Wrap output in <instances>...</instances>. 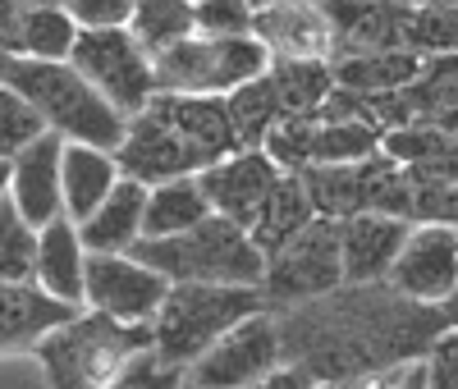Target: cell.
<instances>
[{"mask_svg":"<svg viewBox=\"0 0 458 389\" xmlns=\"http://www.w3.org/2000/svg\"><path fill=\"white\" fill-rule=\"evenodd\" d=\"M403 5H458V0H403Z\"/></svg>","mask_w":458,"mask_h":389,"instance_id":"cell-47","label":"cell"},{"mask_svg":"<svg viewBox=\"0 0 458 389\" xmlns=\"http://www.w3.org/2000/svg\"><path fill=\"white\" fill-rule=\"evenodd\" d=\"M142 353H151V326H120L88 307L32 348L51 389H106Z\"/></svg>","mask_w":458,"mask_h":389,"instance_id":"cell-4","label":"cell"},{"mask_svg":"<svg viewBox=\"0 0 458 389\" xmlns=\"http://www.w3.org/2000/svg\"><path fill=\"white\" fill-rule=\"evenodd\" d=\"M211 216L207 192L198 183V174L188 179H170L147 188V207H142V239H174V233L193 229Z\"/></svg>","mask_w":458,"mask_h":389,"instance_id":"cell-25","label":"cell"},{"mask_svg":"<svg viewBox=\"0 0 458 389\" xmlns=\"http://www.w3.org/2000/svg\"><path fill=\"white\" fill-rule=\"evenodd\" d=\"M106 389H183V371L165 367L157 353H142L138 362H129Z\"/></svg>","mask_w":458,"mask_h":389,"instance_id":"cell-37","label":"cell"},{"mask_svg":"<svg viewBox=\"0 0 458 389\" xmlns=\"http://www.w3.org/2000/svg\"><path fill=\"white\" fill-rule=\"evenodd\" d=\"M69 64L79 69L88 83L101 92V101L133 120L151 101H157V73L151 55L133 42L124 28H101V32H79V42L69 51Z\"/></svg>","mask_w":458,"mask_h":389,"instance_id":"cell-7","label":"cell"},{"mask_svg":"<svg viewBox=\"0 0 458 389\" xmlns=\"http://www.w3.org/2000/svg\"><path fill=\"white\" fill-rule=\"evenodd\" d=\"M124 32L157 60L161 51H170L174 42H188L198 32L193 0H133V14H129Z\"/></svg>","mask_w":458,"mask_h":389,"instance_id":"cell-27","label":"cell"},{"mask_svg":"<svg viewBox=\"0 0 458 389\" xmlns=\"http://www.w3.org/2000/svg\"><path fill=\"white\" fill-rule=\"evenodd\" d=\"M193 5H198V0H193Z\"/></svg>","mask_w":458,"mask_h":389,"instance_id":"cell-50","label":"cell"},{"mask_svg":"<svg viewBox=\"0 0 458 389\" xmlns=\"http://www.w3.org/2000/svg\"><path fill=\"white\" fill-rule=\"evenodd\" d=\"M427 389H458V330H445L422 358Z\"/></svg>","mask_w":458,"mask_h":389,"instance_id":"cell-38","label":"cell"},{"mask_svg":"<svg viewBox=\"0 0 458 389\" xmlns=\"http://www.w3.org/2000/svg\"><path fill=\"white\" fill-rule=\"evenodd\" d=\"M362 389H427V371H422V362H403L380 376H367Z\"/></svg>","mask_w":458,"mask_h":389,"instance_id":"cell-39","label":"cell"},{"mask_svg":"<svg viewBox=\"0 0 458 389\" xmlns=\"http://www.w3.org/2000/svg\"><path fill=\"white\" fill-rule=\"evenodd\" d=\"M14 5H23V10H47V5H60V0H14Z\"/></svg>","mask_w":458,"mask_h":389,"instance_id":"cell-45","label":"cell"},{"mask_svg":"<svg viewBox=\"0 0 458 389\" xmlns=\"http://www.w3.org/2000/svg\"><path fill=\"white\" fill-rule=\"evenodd\" d=\"M436 129H445L449 138H458V110H449V114H440V120H431Z\"/></svg>","mask_w":458,"mask_h":389,"instance_id":"cell-42","label":"cell"},{"mask_svg":"<svg viewBox=\"0 0 458 389\" xmlns=\"http://www.w3.org/2000/svg\"><path fill=\"white\" fill-rule=\"evenodd\" d=\"M42 133H47V129H42V120L28 110V101L0 83V161H14V156H19L28 142H37Z\"/></svg>","mask_w":458,"mask_h":389,"instance_id":"cell-34","label":"cell"},{"mask_svg":"<svg viewBox=\"0 0 458 389\" xmlns=\"http://www.w3.org/2000/svg\"><path fill=\"white\" fill-rule=\"evenodd\" d=\"M367 380H335V385H317V389H362Z\"/></svg>","mask_w":458,"mask_h":389,"instance_id":"cell-46","label":"cell"},{"mask_svg":"<svg viewBox=\"0 0 458 389\" xmlns=\"http://www.w3.org/2000/svg\"><path fill=\"white\" fill-rule=\"evenodd\" d=\"M386 284L422 307H440L458 289V229L449 224H412L390 266Z\"/></svg>","mask_w":458,"mask_h":389,"instance_id":"cell-11","label":"cell"},{"mask_svg":"<svg viewBox=\"0 0 458 389\" xmlns=\"http://www.w3.org/2000/svg\"><path fill=\"white\" fill-rule=\"evenodd\" d=\"M114 165H120L124 179H133L142 188L198 174V161L188 156V147L174 138V129L151 106L124 124V138H120V147H114Z\"/></svg>","mask_w":458,"mask_h":389,"instance_id":"cell-12","label":"cell"},{"mask_svg":"<svg viewBox=\"0 0 458 389\" xmlns=\"http://www.w3.org/2000/svg\"><path fill=\"white\" fill-rule=\"evenodd\" d=\"M386 129L371 120H317L312 138V165H362L380 156Z\"/></svg>","mask_w":458,"mask_h":389,"instance_id":"cell-28","label":"cell"},{"mask_svg":"<svg viewBox=\"0 0 458 389\" xmlns=\"http://www.w3.org/2000/svg\"><path fill=\"white\" fill-rule=\"evenodd\" d=\"M376 161V156H371ZM371 161L362 165H308L298 174L302 192L321 220H349L371 211Z\"/></svg>","mask_w":458,"mask_h":389,"instance_id":"cell-23","label":"cell"},{"mask_svg":"<svg viewBox=\"0 0 458 389\" xmlns=\"http://www.w3.org/2000/svg\"><path fill=\"white\" fill-rule=\"evenodd\" d=\"M399 47L422 60L458 55V5H408Z\"/></svg>","mask_w":458,"mask_h":389,"instance_id":"cell-31","label":"cell"},{"mask_svg":"<svg viewBox=\"0 0 458 389\" xmlns=\"http://www.w3.org/2000/svg\"><path fill=\"white\" fill-rule=\"evenodd\" d=\"M339 224V266H344V284H386L390 266L408 239L412 220L399 216H349V220H335Z\"/></svg>","mask_w":458,"mask_h":389,"instance_id":"cell-14","label":"cell"},{"mask_svg":"<svg viewBox=\"0 0 458 389\" xmlns=\"http://www.w3.org/2000/svg\"><path fill=\"white\" fill-rule=\"evenodd\" d=\"M248 389H317V380L308 376V371H298V367H276L271 376H261V380H252Z\"/></svg>","mask_w":458,"mask_h":389,"instance_id":"cell-40","label":"cell"},{"mask_svg":"<svg viewBox=\"0 0 458 389\" xmlns=\"http://www.w3.org/2000/svg\"><path fill=\"white\" fill-rule=\"evenodd\" d=\"M276 5H284V0H248V10H252V19H257V14H266V10H276Z\"/></svg>","mask_w":458,"mask_h":389,"instance_id":"cell-44","label":"cell"},{"mask_svg":"<svg viewBox=\"0 0 458 389\" xmlns=\"http://www.w3.org/2000/svg\"><path fill=\"white\" fill-rule=\"evenodd\" d=\"M60 10L79 23V32H101V28H124L133 14V0H60Z\"/></svg>","mask_w":458,"mask_h":389,"instance_id":"cell-36","label":"cell"},{"mask_svg":"<svg viewBox=\"0 0 458 389\" xmlns=\"http://www.w3.org/2000/svg\"><path fill=\"white\" fill-rule=\"evenodd\" d=\"M266 69H271V51L252 32L225 37V42L193 32L188 42H174L170 51L151 60L157 92H174V97H229L252 78H266Z\"/></svg>","mask_w":458,"mask_h":389,"instance_id":"cell-6","label":"cell"},{"mask_svg":"<svg viewBox=\"0 0 458 389\" xmlns=\"http://www.w3.org/2000/svg\"><path fill=\"white\" fill-rule=\"evenodd\" d=\"M73 42H79V23H73L60 5L47 10H23L19 28V51L14 60H42V64H64Z\"/></svg>","mask_w":458,"mask_h":389,"instance_id":"cell-30","label":"cell"},{"mask_svg":"<svg viewBox=\"0 0 458 389\" xmlns=\"http://www.w3.org/2000/svg\"><path fill=\"white\" fill-rule=\"evenodd\" d=\"M280 353L317 385L367 380L403 362H422L445 334L436 307L408 302L390 284H339L326 298L276 311Z\"/></svg>","mask_w":458,"mask_h":389,"instance_id":"cell-1","label":"cell"},{"mask_svg":"<svg viewBox=\"0 0 458 389\" xmlns=\"http://www.w3.org/2000/svg\"><path fill=\"white\" fill-rule=\"evenodd\" d=\"M10 92H19L28 101V110L42 120L47 133H55L60 142H79V147H101L114 151L124 138V114H114L101 92L88 78L64 64H42V60H10L5 78H0Z\"/></svg>","mask_w":458,"mask_h":389,"instance_id":"cell-2","label":"cell"},{"mask_svg":"<svg viewBox=\"0 0 458 389\" xmlns=\"http://www.w3.org/2000/svg\"><path fill=\"white\" fill-rule=\"evenodd\" d=\"M151 110L174 129V138L188 147V156L198 161V174L225 156L239 151L234 124L225 114V97H174V92H157Z\"/></svg>","mask_w":458,"mask_h":389,"instance_id":"cell-15","label":"cell"},{"mask_svg":"<svg viewBox=\"0 0 458 389\" xmlns=\"http://www.w3.org/2000/svg\"><path fill=\"white\" fill-rule=\"evenodd\" d=\"M252 37L271 60H335V28L317 0H284L252 19Z\"/></svg>","mask_w":458,"mask_h":389,"instance_id":"cell-17","label":"cell"},{"mask_svg":"<svg viewBox=\"0 0 458 389\" xmlns=\"http://www.w3.org/2000/svg\"><path fill=\"white\" fill-rule=\"evenodd\" d=\"M83 307L55 302L37 284H0V358L5 353H32L51 330L69 326Z\"/></svg>","mask_w":458,"mask_h":389,"instance_id":"cell-18","label":"cell"},{"mask_svg":"<svg viewBox=\"0 0 458 389\" xmlns=\"http://www.w3.org/2000/svg\"><path fill=\"white\" fill-rule=\"evenodd\" d=\"M10 202V161H0V207Z\"/></svg>","mask_w":458,"mask_h":389,"instance_id":"cell-43","label":"cell"},{"mask_svg":"<svg viewBox=\"0 0 458 389\" xmlns=\"http://www.w3.org/2000/svg\"><path fill=\"white\" fill-rule=\"evenodd\" d=\"M5 64H10V55H0V78H5Z\"/></svg>","mask_w":458,"mask_h":389,"instance_id":"cell-48","label":"cell"},{"mask_svg":"<svg viewBox=\"0 0 458 389\" xmlns=\"http://www.w3.org/2000/svg\"><path fill=\"white\" fill-rule=\"evenodd\" d=\"M193 23H198V37L225 42V37H248L252 32V10H248V0H198Z\"/></svg>","mask_w":458,"mask_h":389,"instance_id":"cell-35","label":"cell"},{"mask_svg":"<svg viewBox=\"0 0 458 389\" xmlns=\"http://www.w3.org/2000/svg\"><path fill=\"white\" fill-rule=\"evenodd\" d=\"M142 266H151L170 284H239V289H261L266 257L248 239V229L234 220L207 216L202 224L174 233V239H138L129 252Z\"/></svg>","mask_w":458,"mask_h":389,"instance_id":"cell-3","label":"cell"},{"mask_svg":"<svg viewBox=\"0 0 458 389\" xmlns=\"http://www.w3.org/2000/svg\"><path fill=\"white\" fill-rule=\"evenodd\" d=\"M183 389H198V385H188V380H183Z\"/></svg>","mask_w":458,"mask_h":389,"instance_id":"cell-49","label":"cell"},{"mask_svg":"<svg viewBox=\"0 0 458 389\" xmlns=\"http://www.w3.org/2000/svg\"><path fill=\"white\" fill-rule=\"evenodd\" d=\"M266 78L276 88L280 114H293V120H317L335 92L330 60H271Z\"/></svg>","mask_w":458,"mask_h":389,"instance_id":"cell-26","label":"cell"},{"mask_svg":"<svg viewBox=\"0 0 458 389\" xmlns=\"http://www.w3.org/2000/svg\"><path fill=\"white\" fill-rule=\"evenodd\" d=\"M60 156H64V142L55 133H42V138L28 142L10 161V207L19 211V220L28 229H42L55 216H64V202H60Z\"/></svg>","mask_w":458,"mask_h":389,"instance_id":"cell-16","label":"cell"},{"mask_svg":"<svg viewBox=\"0 0 458 389\" xmlns=\"http://www.w3.org/2000/svg\"><path fill=\"white\" fill-rule=\"evenodd\" d=\"M312 220H317V211H312V202H308V192H302L298 174H284V179L271 188V198L261 202V211L252 216L248 239L257 243L261 257H271V252H280L289 239H298V233L308 229Z\"/></svg>","mask_w":458,"mask_h":389,"instance_id":"cell-24","label":"cell"},{"mask_svg":"<svg viewBox=\"0 0 458 389\" xmlns=\"http://www.w3.org/2000/svg\"><path fill=\"white\" fill-rule=\"evenodd\" d=\"M344 284V266H339V224L335 220H312L308 229L289 239L280 252L266 257V275H261V298L271 311L298 307L326 298Z\"/></svg>","mask_w":458,"mask_h":389,"instance_id":"cell-8","label":"cell"},{"mask_svg":"<svg viewBox=\"0 0 458 389\" xmlns=\"http://www.w3.org/2000/svg\"><path fill=\"white\" fill-rule=\"evenodd\" d=\"M83 270H88V248L69 216H55L51 224L37 229V261H32L37 289L51 293L55 302L83 307Z\"/></svg>","mask_w":458,"mask_h":389,"instance_id":"cell-20","label":"cell"},{"mask_svg":"<svg viewBox=\"0 0 458 389\" xmlns=\"http://www.w3.org/2000/svg\"><path fill=\"white\" fill-rule=\"evenodd\" d=\"M37 261V229L19 220V211L5 202L0 207V284H32Z\"/></svg>","mask_w":458,"mask_h":389,"instance_id":"cell-32","label":"cell"},{"mask_svg":"<svg viewBox=\"0 0 458 389\" xmlns=\"http://www.w3.org/2000/svg\"><path fill=\"white\" fill-rule=\"evenodd\" d=\"M436 311H440L445 330H458V289H454V293H449V298H445V302H440Z\"/></svg>","mask_w":458,"mask_h":389,"instance_id":"cell-41","label":"cell"},{"mask_svg":"<svg viewBox=\"0 0 458 389\" xmlns=\"http://www.w3.org/2000/svg\"><path fill=\"white\" fill-rule=\"evenodd\" d=\"M280 179L284 174L271 165V156H266V151H234V156H225V161H216V165H207L198 174L211 216L234 220L239 229L252 224V216L261 211V202L271 198V188Z\"/></svg>","mask_w":458,"mask_h":389,"instance_id":"cell-13","label":"cell"},{"mask_svg":"<svg viewBox=\"0 0 458 389\" xmlns=\"http://www.w3.org/2000/svg\"><path fill=\"white\" fill-rule=\"evenodd\" d=\"M312 138H317V120H293V114H280L276 129L266 133L261 151L271 156V165L280 174H302L312 165Z\"/></svg>","mask_w":458,"mask_h":389,"instance_id":"cell-33","label":"cell"},{"mask_svg":"<svg viewBox=\"0 0 458 389\" xmlns=\"http://www.w3.org/2000/svg\"><path fill=\"white\" fill-rule=\"evenodd\" d=\"M170 293V280H161L138 257H92L83 270V307L97 317H110L120 326H151Z\"/></svg>","mask_w":458,"mask_h":389,"instance_id":"cell-10","label":"cell"},{"mask_svg":"<svg viewBox=\"0 0 458 389\" xmlns=\"http://www.w3.org/2000/svg\"><path fill=\"white\" fill-rule=\"evenodd\" d=\"M257 311H271L261 289L239 284H170L157 321H151V353L165 367L188 371L216 339L243 326Z\"/></svg>","mask_w":458,"mask_h":389,"instance_id":"cell-5","label":"cell"},{"mask_svg":"<svg viewBox=\"0 0 458 389\" xmlns=\"http://www.w3.org/2000/svg\"><path fill=\"white\" fill-rule=\"evenodd\" d=\"M422 55H412L403 47H390V51H344L330 60V73H335V88L349 92L358 101H380V97H399L417 83L422 73Z\"/></svg>","mask_w":458,"mask_h":389,"instance_id":"cell-19","label":"cell"},{"mask_svg":"<svg viewBox=\"0 0 458 389\" xmlns=\"http://www.w3.org/2000/svg\"><path fill=\"white\" fill-rule=\"evenodd\" d=\"M276 367H284L276 311H257V317L234 326L225 339H216L207 353L183 371V380L198 385V389H248L252 380L271 376Z\"/></svg>","mask_w":458,"mask_h":389,"instance_id":"cell-9","label":"cell"},{"mask_svg":"<svg viewBox=\"0 0 458 389\" xmlns=\"http://www.w3.org/2000/svg\"><path fill=\"white\" fill-rule=\"evenodd\" d=\"M225 114H229V124H234L239 151H261L266 133L280 120V101H276L271 78H252V83L234 88L225 97Z\"/></svg>","mask_w":458,"mask_h":389,"instance_id":"cell-29","label":"cell"},{"mask_svg":"<svg viewBox=\"0 0 458 389\" xmlns=\"http://www.w3.org/2000/svg\"><path fill=\"white\" fill-rule=\"evenodd\" d=\"M142 207H147V188L133 179H120L110 198L79 224V239L92 257H124L142 239Z\"/></svg>","mask_w":458,"mask_h":389,"instance_id":"cell-22","label":"cell"},{"mask_svg":"<svg viewBox=\"0 0 458 389\" xmlns=\"http://www.w3.org/2000/svg\"><path fill=\"white\" fill-rule=\"evenodd\" d=\"M120 179L124 174H120V165H114V151L64 142V156H60V202H64V216L73 224H83L114 192Z\"/></svg>","mask_w":458,"mask_h":389,"instance_id":"cell-21","label":"cell"}]
</instances>
